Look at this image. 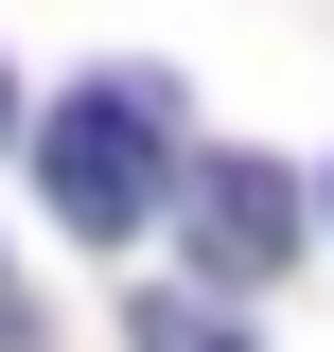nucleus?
Masks as SVG:
<instances>
[{"label": "nucleus", "mask_w": 334, "mask_h": 352, "mask_svg": "<svg viewBox=\"0 0 334 352\" xmlns=\"http://www.w3.org/2000/svg\"><path fill=\"white\" fill-rule=\"evenodd\" d=\"M0 124H18V88H0Z\"/></svg>", "instance_id": "3"}, {"label": "nucleus", "mask_w": 334, "mask_h": 352, "mask_svg": "<svg viewBox=\"0 0 334 352\" xmlns=\"http://www.w3.org/2000/svg\"><path fill=\"white\" fill-rule=\"evenodd\" d=\"M36 194H53V229H88V247H141V229L176 212V88L159 71L71 88L36 124Z\"/></svg>", "instance_id": "1"}, {"label": "nucleus", "mask_w": 334, "mask_h": 352, "mask_svg": "<svg viewBox=\"0 0 334 352\" xmlns=\"http://www.w3.org/2000/svg\"><path fill=\"white\" fill-rule=\"evenodd\" d=\"M194 247L229 264V282H282V247H299V176H282V159H194Z\"/></svg>", "instance_id": "2"}, {"label": "nucleus", "mask_w": 334, "mask_h": 352, "mask_svg": "<svg viewBox=\"0 0 334 352\" xmlns=\"http://www.w3.org/2000/svg\"><path fill=\"white\" fill-rule=\"evenodd\" d=\"M0 317H18V282H0Z\"/></svg>", "instance_id": "4"}]
</instances>
